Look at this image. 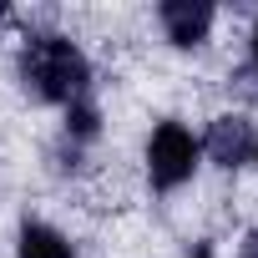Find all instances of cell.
<instances>
[{
  "label": "cell",
  "mask_w": 258,
  "mask_h": 258,
  "mask_svg": "<svg viewBox=\"0 0 258 258\" xmlns=\"http://www.w3.org/2000/svg\"><path fill=\"white\" fill-rule=\"evenodd\" d=\"M16 71H21V86L46 101V106H61L71 111L76 101H91V61L86 51L61 36V31H31L21 41V56H16Z\"/></svg>",
  "instance_id": "6da1fadb"
},
{
  "label": "cell",
  "mask_w": 258,
  "mask_h": 258,
  "mask_svg": "<svg viewBox=\"0 0 258 258\" xmlns=\"http://www.w3.org/2000/svg\"><path fill=\"white\" fill-rule=\"evenodd\" d=\"M198 162H203V147H198L187 121L167 116V121L152 126V137H147V182H152V192H177L182 182H192Z\"/></svg>",
  "instance_id": "7a4b0ae2"
},
{
  "label": "cell",
  "mask_w": 258,
  "mask_h": 258,
  "mask_svg": "<svg viewBox=\"0 0 258 258\" xmlns=\"http://www.w3.org/2000/svg\"><path fill=\"white\" fill-rule=\"evenodd\" d=\"M198 147H203V157H208L213 167L238 172V167H248V162L258 157V126H253L243 111H223V116L208 121V132L198 137Z\"/></svg>",
  "instance_id": "3957f363"
},
{
  "label": "cell",
  "mask_w": 258,
  "mask_h": 258,
  "mask_svg": "<svg viewBox=\"0 0 258 258\" xmlns=\"http://www.w3.org/2000/svg\"><path fill=\"white\" fill-rule=\"evenodd\" d=\"M213 21H218V11L208 6V0H162V6H157V26H162V36L177 51L203 46L208 31H213Z\"/></svg>",
  "instance_id": "277c9868"
},
{
  "label": "cell",
  "mask_w": 258,
  "mask_h": 258,
  "mask_svg": "<svg viewBox=\"0 0 258 258\" xmlns=\"http://www.w3.org/2000/svg\"><path fill=\"white\" fill-rule=\"evenodd\" d=\"M16 258H76V248L61 228H51L41 218H26L21 233H16Z\"/></svg>",
  "instance_id": "5b68a950"
},
{
  "label": "cell",
  "mask_w": 258,
  "mask_h": 258,
  "mask_svg": "<svg viewBox=\"0 0 258 258\" xmlns=\"http://www.w3.org/2000/svg\"><path fill=\"white\" fill-rule=\"evenodd\" d=\"M248 71L258 76V26H253V36H248Z\"/></svg>",
  "instance_id": "8992f818"
},
{
  "label": "cell",
  "mask_w": 258,
  "mask_h": 258,
  "mask_svg": "<svg viewBox=\"0 0 258 258\" xmlns=\"http://www.w3.org/2000/svg\"><path fill=\"white\" fill-rule=\"evenodd\" d=\"M238 258H258V233H248V243L238 248Z\"/></svg>",
  "instance_id": "52a82bcc"
},
{
  "label": "cell",
  "mask_w": 258,
  "mask_h": 258,
  "mask_svg": "<svg viewBox=\"0 0 258 258\" xmlns=\"http://www.w3.org/2000/svg\"><path fill=\"white\" fill-rule=\"evenodd\" d=\"M182 258H213V248L203 243V248H192V253H182Z\"/></svg>",
  "instance_id": "ba28073f"
},
{
  "label": "cell",
  "mask_w": 258,
  "mask_h": 258,
  "mask_svg": "<svg viewBox=\"0 0 258 258\" xmlns=\"http://www.w3.org/2000/svg\"><path fill=\"white\" fill-rule=\"evenodd\" d=\"M0 16H6V6H0Z\"/></svg>",
  "instance_id": "9c48e42d"
}]
</instances>
